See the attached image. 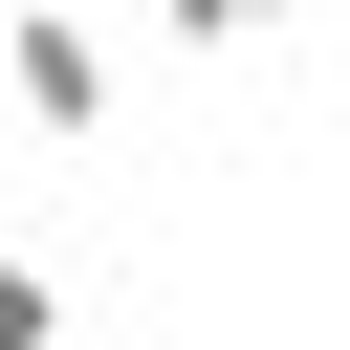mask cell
Instances as JSON below:
<instances>
[{"label":"cell","mask_w":350,"mask_h":350,"mask_svg":"<svg viewBox=\"0 0 350 350\" xmlns=\"http://www.w3.org/2000/svg\"><path fill=\"white\" fill-rule=\"evenodd\" d=\"M0 88H22V131H66V153L109 131V44H88L66 0H0Z\"/></svg>","instance_id":"obj_1"},{"label":"cell","mask_w":350,"mask_h":350,"mask_svg":"<svg viewBox=\"0 0 350 350\" xmlns=\"http://www.w3.org/2000/svg\"><path fill=\"white\" fill-rule=\"evenodd\" d=\"M175 44H262V22H306V0H153Z\"/></svg>","instance_id":"obj_3"},{"label":"cell","mask_w":350,"mask_h":350,"mask_svg":"<svg viewBox=\"0 0 350 350\" xmlns=\"http://www.w3.org/2000/svg\"><path fill=\"white\" fill-rule=\"evenodd\" d=\"M0 350H66V284L44 262H0Z\"/></svg>","instance_id":"obj_2"}]
</instances>
